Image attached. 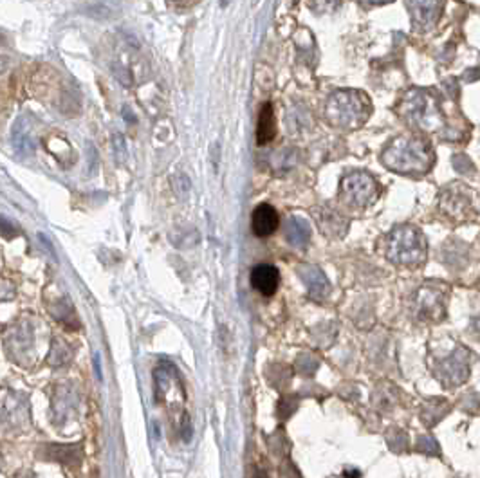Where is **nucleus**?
Returning a JSON list of instances; mask_svg holds the SVG:
<instances>
[{
	"label": "nucleus",
	"instance_id": "nucleus-1",
	"mask_svg": "<svg viewBox=\"0 0 480 478\" xmlns=\"http://www.w3.org/2000/svg\"><path fill=\"white\" fill-rule=\"evenodd\" d=\"M383 165L403 175L426 174L433 165V152L426 141L401 135L385 148Z\"/></svg>",
	"mask_w": 480,
	"mask_h": 478
},
{
	"label": "nucleus",
	"instance_id": "nucleus-2",
	"mask_svg": "<svg viewBox=\"0 0 480 478\" xmlns=\"http://www.w3.org/2000/svg\"><path fill=\"white\" fill-rule=\"evenodd\" d=\"M325 116L330 125L340 130H356L370 116V102L359 91H336L329 98Z\"/></svg>",
	"mask_w": 480,
	"mask_h": 478
},
{
	"label": "nucleus",
	"instance_id": "nucleus-3",
	"mask_svg": "<svg viewBox=\"0 0 480 478\" xmlns=\"http://www.w3.org/2000/svg\"><path fill=\"white\" fill-rule=\"evenodd\" d=\"M399 112L401 117L415 130L439 132L446 125L439 100L430 91L413 89L408 92L401 102Z\"/></svg>",
	"mask_w": 480,
	"mask_h": 478
},
{
	"label": "nucleus",
	"instance_id": "nucleus-4",
	"mask_svg": "<svg viewBox=\"0 0 480 478\" xmlns=\"http://www.w3.org/2000/svg\"><path fill=\"white\" fill-rule=\"evenodd\" d=\"M387 258L398 266H421L426 260L424 235L413 226L396 227L388 237Z\"/></svg>",
	"mask_w": 480,
	"mask_h": 478
},
{
	"label": "nucleus",
	"instance_id": "nucleus-5",
	"mask_svg": "<svg viewBox=\"0 0 480 478\" xmlns=\"http://www.w3.org/2000/svg\"><path fill=\"white\" fill-rule=\"evenodd\" d=\"M378 197V183L367 172H352L341 181V198L352 208H367Z\"/></svg>",
	"mask_w": 480,
	"mask_h": 478
},
{
	"label": "nucleus",
	"instance_id": "nucleus-6",
	"mask_svg": "<svg viewBox=\"0 0 480 478\" xmlns=\"http://www.w3.org/2000/svg\"><path fill=\"white\" fill-rule=\"evenodd\" d=\"M435 376L444 388H455L470 376V350L466 347H457L453 352L437 363Z\"/></svg>",
	"mask_w": 480,
	"mask_h": 478
},
{
	"label": "nucleus",
	"instance_id": "nucleus-7",
	"mask_svg": "<svg viewBox=\"0 0 480 478\" xmlns=\"http://www.w3.org/2000/svg\"><path fill=\"white\" fill-rule=\"evenodd\" d=\"M475 194L466 184H448L441 194V209L451 218H466L477 212Z\"/></svg>",
	"mask_w": 480,
	"mask_h": 478
},
{
	"label": "nucleus",
	"instance_id": "nucleus-8",
	"mask_svg": "<svg viewBox=\"0 0 480 478\" xmlns=\"http://www.w3.org/2000/svg\"><path fill=\"white\" fill-rule=\"evenodd\" d=\"M413 309L421 321H439L444 316V293L433 285H424L418 291Z\"/></svg>",
	"mask_w": 480,
	"mask_h": 478
},
{
	"label": "nucleus",
	"instance_id": "nucleus-9",
	"mask_svg": "<svg viewBox=\"0 0 480 478\" xmlns=\"http://www.w3.org/2000/svg\"><path fill=\"white\" fill-rule=\"evenodd\" d=\"M415 30L430 31L441 19L444 0H407Z\"/></svg>",
	"mask_w": 480,
	"mask_h": 478
},
{
	"label": "nucleus",
	"instance_id": "nucleus-10",
	"mask_svg": "<svg viewBox=\"0 0 480 478\" xmlns=\"http://www.w3.org/2000/svg\"><path fill=\"white\" fill-rule=\"evenodd\" d=\"M298 275H300L301 282L306 284L307 291H309L312 298L323 299L329 296L330 284L320 267L306 264V266H301L300 269H298Z\"/></svg>",
	"mask_w": 480,
	"mask_h": 478
},
{
	"label": "nucleus",
	"instance_id": "nucleus-11",
	"mask_svg": "<svg viewBox=\"0 0 480 478\" xmlns=\"http://www.w3.org/2000/svg\"><path fill=\"white\" fill-rule=\"evenodd\" d=\"M278 284H280V273H278L277 267L262 264V266H257L251 271L253 289L258 291L260 295H275V291L278 289Z\"/></svg>",
	"mask_w": 480,
	"mask_h": 478
},
{
	"label": "nucleus",
	"instance_id": "nucleus-12",
	"mask_svg": "<svg viewBox=\"0 0 480 478\" xmlns=\"http://www.w3.org/2000/svg\"><path fill=\"white\" fill-rule=\"evenodd\" d=\"M278 213L277 209L269 206V204H260L255 212H253V231L257 237H269L277 231L278 227Z\"/></svg>",
	"mask_w": 480,
	"mask_h": 478
},
{
	"label": "nucleus",
	"instance_id": "nucleus-13",
	"mask_svg": "<svg viewBox=\"0 0 480 478\" xmlns=\"http://www.w3.org/2000/svg\"><path fill=\"white\" fill-rule=\"evenodd\" d=\"M448 411H450V402L446 399H441V397L426 399V401L422 402L421 419L428 428H432V426L439 424L448 416Z\"/></svg>",
	"mask_w": 480,
	"mask_h": 478
},
{
	"label": "nucleus",
	"instance_id": "nucleus-14",
	"mask_svg": "<svg viewBox=\"0 0 480 478\" xmlns=\"http://www.w3.org/2000/svg\"><path fill=\"white\" fill-rule=\"evenodd\" d=\"M275 112H273L271 103H266L262 111L258 114L257 123V143L258 145H267L275 139Z\"/></svg>",
	"mask_w": 480,
	"mask_h": 478
},
{
	"label": "nucleus",
	"instance_id": "nucleus-15",
	"mask_svg": "<svg viewBox=\"0 0 480 478\" xmlns=\"http://www.w3.org/2000/svg\"><path fill=\"white\" fill-rule=\"evenodd\" d=\"M286 238L287 242L295 247L307 246L310 238V227L307 220L298 217H291L286 226Z\"/></svg>",
	"mask_w": 480,
	"mask_h": 478
},
{
	"label": "nucleus",
	"instance_id": "nucleus-16",
	"mask_svg": "<svg viewBox=\"0 0 480 478\" xmlns=\"http://www.w3.org/2000/svg\"><path fill=\"white\" fill-rule=\"evenodd\" d=\"M442 260L450 269H462L468 264V247L462 242H450L442 251Z\"/></svg>",
	"mask_w": 480,
	"mask_h": 478
},
{
	"label": "nucleus",
	"instance_id": "nucleus-17",
	"mask_svg": "<svg viewBox=\"0 0 480 478\" xmlns=\"http://www.w3.org/2000/svg\"><path fill=\"white\" fill-rule=\"evenodd\" d=\"M11 141H13V146L20 155L33 154V139H31L30 130L25 126V120L16 121L15 128L11 132Z\"/></svg>",
	"mask_w": 480,
	"mask_h": 478
},
{
	"label": "nucleus",
	"instance_id": "nucleus-18",
	"mask_svg": "<svg viewBox=\"0 0 480 478\" xmlns=\"http://www.w3.org/2000/svg\"><path fill=\"white\" fill-rule=\"evenodd\" d=\"M372 401L378 405L379 410H392V406L398 401V394H393V387L383 385L379 390H376V394L372 396Z\"/></svg>",
	"mask_w": 480,
	"mask_h": 478
},
{
	"label": "nucleus",
	"instance_id": "nucleus-19",
	"mask_svg": "<svg viewBox=\"0 0 480 478\" xmlns=\"http://www.w3.org/2000/svg\"><path fill=\"white\" fill-rule=\"evenodd\" d=\"M387 440L388 446H390L396 453H401V451H404V449L408 448V435L404 433V431L398 430V428L388 431Z\"/></svg>",
	"mask_w": 480,
	"mask_h": 478
},
{
	"label": "nucleus",
	"instance_id": "nucleus-20",
	"mask_svg": "<svg viewBox=\"0 0 480 478\" xmlns=\"http://www.w3.org/2000/svg\"><path fill=\"white\" fill-rule=\"evenodd\" d=\"M418 451L424 455H433V457H441V448L437 444V440L430 435H422L418 439Z\"/></svg>",
	"mask_w": 480,
	"mask_h": 478
},
{
	"label": "nucleus",
	"instance_id": "nucleus-21",
	"mask_svg": "<svg viewBox=\"0 0 480 478\" xmlns=\"http://www.w3.org/2000/svg\"><path fill=\"white\" fill-rule=\"evenodd\" d=\"M461 410L468 411V413H473V416L480 413V394H477V391L466 394L461 399Z\"/></svg>",
	"mask_w": 480,
	"mask_h": 478
},
{
	"label": "nucleus",
	"instance_id": "nucleus-22",
	"mask_svg": "<svg viewBox=\"0 0 480 478\" xmlns=\"http://www.w3.org/2000/svg\"><path fill=\"white\" fill-rule=\"evenodd\" d=\"M338 5V0H312L310 2V8L316 11H321V13H329Z\"/></svg>",
	"mask_w": 480,
	"mask_h": 478
},
{
	"label": "nucleus",
	"instance_id": "nucleus-23",
	"mask_svg": "<svg viewBox=\"0 0 480 478\" xmlns=\"http://www.w3.org/2000/svg\"><path fill=\"white\" fill-rule=\"evenodd\" d=\"M471 332L475 334L477 338L480 336V314L479 316H475V318L471 319Z\"/></svg>",
	"mask_w": 480,
	"mask_h": 478
},
{
	"label": "nucleus",
	"instance_id": "nucleus-24",
	"mask_svg": "<svg viewBox=\"0 0 480 478\" xmlns=\"http://www.w3.org/2000/svg\"><path fill=\"white\" fill-rule=\"evenodd\" d=\"M365 2H369V4L372 5H383L388 4V2H392V0H365Z\"/></svg>",
	"mask_w": 480,
	"mask_h": 478
},
{
	"label": "nucleus",
	"instance_id": "nucleus-25",
	"mask_svg": "<svg viewBox=\"0 0 480 478\" xmlns=\"http://www.w3.org/2000/svg\"><path fill=\"white\" fill-rule=\"evenodd\" d=\"M228 2H229V0H220V4H222V5H228Z\"/></svg>",
	"mask_w": 480,
	"mask_h": 478
},
{
	"label": "nucleus",
	"instance_id": "nucleus-26",
	"mask_svg": "<svg viewBox=\"0 0 480 478\" xmlns=\"http://www.w3.org/2000/svg\"><path fill=\"white\" fill-rule=\"evenodd\" d=\"M170 2H185V0H170Z\"/></svg>",
	"mask_w": 480,
	"mask_h": 478
}]
</instances>
